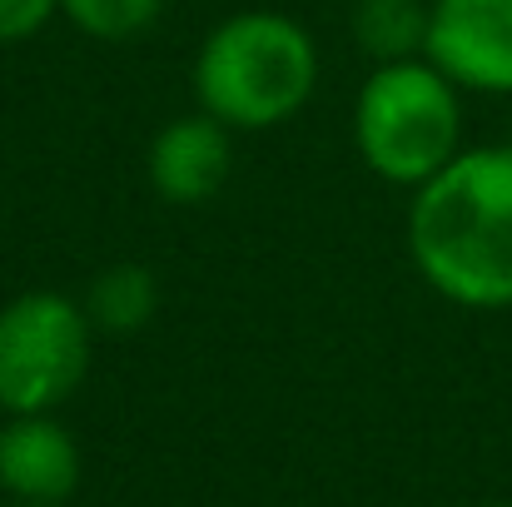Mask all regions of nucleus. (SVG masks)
I'll return each mask as SVG.
<instances>
[{"label":"nucleus","instance_id":"1","mask_svg":"<svg viewBox=\"0 0 512 507\" xmlns=\"http://www.w3.org/2000/svg\"><path fill=\"white\" fill-rule=\"evenodd\" d=\"M403 244L418 279L468 309H512V140L463 145L428 184L408 194Z\"/></svg>","mask_w":512,"mask_h":507},{"label":"nucleus","instance_id":"2","mask_svg":"<svg viewBox=\"0 0 512 507\" xmlns=\"http://www.w3.org/2000/svg\"><path fill=\"white\" fill-rule=\"evenodd\" d=\"M324 75L319 40L284 10H234L194 50V110L234 135H264L304 115Z\"/></svg>","mask_w":512,"mask_h":507},{"label":"nucleus","instance_id":"3","mask_svg":"<svg viewBox=\"0 0 512 507\" xmlns=\"http://www.w3.org/2000/svg\"><path fill=\"white\" fill-rule=\"evenodd\" d=\"M348 125L363 169L413 194L463 150V90L428 55L368 65Z\"/></svg>","mask_w":512,"mask_h":507},{"label":"nucleus","instance_id":"4","mask_svg":"<svg viewBox=\"0 0 512 507\" xmlns=\"http://www.w3.org/2000/svg\"><path fill=\"white\" fill-rule=\"evenodd\" d=\"M95 324L60 289H25L0 304V413H55L90 373Z\"/></svg>","mask_w":512,"mask_h":507},{"label":"nucleus","instance_id":"5","mask_svg":"<svg viewBox=\"0 0 512 507\" xmlns=\"http://www.w3.org/2000/svg\"><path fill=\"white\" fill-rule=\"evenodd\" d=\"M423 55L463 95L512 100V0H428Z\"/></svg>","mask_w":512,"mask_h":507},{"label":"nucleus","instance_id":"6","mask_svg":"<svg viewBox=\"0 0 512 507\" xmlns=\"http://www.w3.org/2000/svg\"><path fill=\"white\" fill-rule=\"evenodd\" d=\"M229 174H234V130L204 110H189L170 125H160L145 150L150 189L179 209L209 204L229 184Z\"/></svg>","mask_w":512,"mask_h":507},{"label":"nucleus","instance_id":"7","mask_svg":"<svg viewBox=\"0 0 512 507\" xmlns=\"http://www.w3.org/2000/svg\"><path fill=\"white\" fill-rule=\"evenodd\" d=\"M80 443L55 413H5L0 423V493L10 503L65 507L80 488Z\"/></svg>","mask_w":512,"mask_h":507},{"label":"nucleus","instance_id":"8","mask_svg":"<svg viewBox=\"0 0 512 507\" xmlns=\"http://www.w3.org/2000/svg\"><path fill=\"white\" fill-rule=\"evenodd\" d=\"M85 314L95 324V334H140L155 314H160V279L150 264H135V259H120V264H105L90 289H85Z\"/></svg>","mask_w":512,"mask_h":507},{"label":"nucleus","instance_id":"9","mask_svg":"<svg viewBox=\"0 0 512 507\" xmlns=\"http://www.w3.org/2000/svg\"><path fill=\"white\" fill-rule=\"evenodd\" d=\"M348 30L353 45L368 55V65L413 60L428 45V0H348Z\"/></svg>","mask_w":512,"mask_h":507},{"label":"nucleus","instance_id":"10","mask_svg":"<svg viewBox=\"0 0 512 507\" xmlns=\"http://www.w3.org/2000/svg\"><path fill=\"white\" fill-rule=\"evenodd\" d=\"M160 10H165V0H60V15L100 45L140 40L160 20Z\"/></svg>","mask_w":512,"mask_h":507},{"label":"nucleus","instance_id":"11","mask_svg":"<svg viewBox=\"0 0 512 507\" xmlns=\"http://www.w3.org/2000/svg\"><path fill=\"white\" fill-rule=\"evenodd\" d=\"M60 15V0H0V45L35 40Z\"/></svg>","mask_w":512,"mask_h":507},{"label":"nucleus","instance_id":"12","mask_svg":"<svg viewBox=\"0 0 512 507\" xmlns=\"http://www.w3.org/2000/svg\"><path fill=\"white\" fill-rule=\"evenodd\" d=\"M10 507H45V503H10Z\"/></svg>","mask_w":512,"mask_h":507},{"label":"nucleus","instance_id":"13","mask_svg":"<svg viewBox=\"0 0 512 507\" xmlns=\"http://www.w3.org/2000/svg\"><path fill=\"white\" fill-rule=\"evenodd\" d=\"M483 507H512V503H483Z\"/></svg>","mask_w":512,"mask_h":507}]
</instances>
